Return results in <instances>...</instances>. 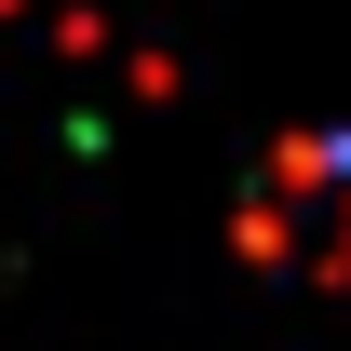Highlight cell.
Here are the masks:
<instances>
[{
  "mask_svg": "<svg viewBox=\"0 0 351 351\" xmlns=\"http://www.w3.org/2000/svg\"><path fill=\"white\" fill-rule=\"evenodd\" d=\"M243 257L311 270V284H351V135H298V149L257 162V189H243Z\"/></svg>",
  "mask_w": 351,
  "mask_h": 351,
  "instance_id": "1",
  "label": "cell"
}]
</instances>
